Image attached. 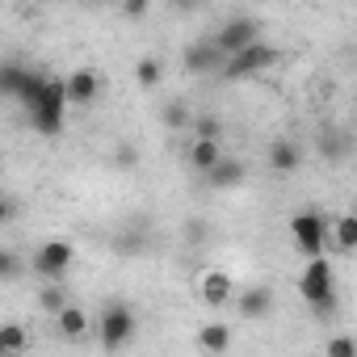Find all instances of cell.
<instances>
[{
  "mask_svg": "<svg viewBox=\"0 0 357 357\" xmlns=\"http://www.w3.org/2000/svg\"><path fill=\"white\" fill-rule=\"evenodd\" d=\"M63 109H68V97H63V76H47L43 93L26 105L30 126H34L38 135H59V130H63Z\"/></svg>",
  "mask_w": 357,
  "mask_h": 357,
  "instance_id": "cell-1",
  "label": "cell"
},
{
  "mask_svg": "<svg viewBox=\"0 0 357 357\" xmlns=\"http://www.w3.org/2000/svg\"><path fill=\"white\" fill-rule=\"evenodd\" d=\"M278 59H282V51H278L273 43H261V38H257V43H248L244 51L227 55L219 72H223L227 80H248V76H261V72H269Z\"/></svg>",
  "mask_w": 357,
  "mask_h": 357,
  "instance_id": "cell-2",
  "label": "cell"
},
{
  "mask_svg": "<svg viewBox=\"0 0 357 357\" xmlns=\"http://www.w3.org/2000/svg\"><path fill=\"white\" fill-rule=\"evenodd\" d=\"M135 307L130 303H105V311L97 315V336H101V349L105 353H118L122 344H130L135 336Z\"/></svg>",
  "mask_w": 357,
  "mask_h": 357,
  "instance_id": "cell-3",
  "label": "cell"
},
{
  "mask_svg": "<svg viewBox=\"0 0 357 357\" xmlns=\"http://www.w3.org/2000/svg\"><path fill=\"white\" fill-rule=\"evenodd\" d=\"M290 240L303 257H319L328 252V219L319 211H298L290 219Z\"/></svg>",
  "mask_w": 357,
  "mask_h": 357,
  "instance_id": "cell-4",
  "label": "cell"
},
{
  "mask_svg": "<svg viewBox=\"0 0 357 357\" xmlns=\"http://www.w3.org/2000/svg\"><path fill=\"white\" fill-rule=\"evenodd\" d=\"M72 261H76V248L68 240H43L34 248V257H30V269L38 278H47V282H63V273L72 269Z\"/></svg>",
  "mask_w": 357,
  "mask_h": 357,
  "instance_id": "cell-5",
  "label": "cell"
},
{
  "mask_svg": "<svg viewBox=\"0 0 357 357\" xmlns=\"http://www.w3.org/2000/svg\"><path fill=\"white\" fill-rule=\"evenodd\" d=\"M336 290V273H332V261L319 252V257H307V269L298 273V294H303V303H315V298H324V294H332Z\"/></svg>",
  "mask_w": 357,
  "mask_h": 357,
  "instance_id": "cell-6",
  "label": "cell"
},
{
  "mask_svg": "<svg viewBox=\"0 0 357 357\" xmlns=\"http://www.w3.org/2000/svg\"><path fill=\"white\" fill-rule=\"evenodd\" d=\"M261 38V22L257 17H231V22H223V30L211 38L219 51H223V59L227 55H236V51H244L248 43H257Z\"/></svg>",
  "mask_w": 357,
  "mask_h": 357,
  "instance_id": "cell-7",
  "label": "cell"
},
{
  "mask_svg": "<svg viewBox=\"0 0 357 357\" xmlns=\"http://www.w3.org/2000/svg\"><path fill=\"white\" fill-rule=\"evenodd\" d=\"M244 176H248V164H244V160H236V155H219V160L202 172V181H206L211 190H240V185H244Z\"/></svg>",
  "mask_w": 357,
  "mask_h": 357,
  "instance_id": "cell-8",
  "label": "cell"
},
{
  "mask_svg": "<svg viewBox=\"0 0 357 357\" xmlns=\"http://www.w3.org/2000/svg\"><path fill=\"white\" fill-rule=\"evenodd\" d=\"M63 97L68 105H93L101 97V76L93 68H76L72 76H63Z\"/></svg>",
  "mask_w": 357,
  "mask_h": 357,
  "instance_id": "cell-9",
  "label": "cell"
},
{
  "mask_svg": "<svg viewBox=\"0 0 357 357\" xmlns=\"http://www.w3.org/2000/svg\"><path fill=\"white\" fill-rule=\"evenodd\" d=\"M181 63H185L190 76H211V72L223 68V51H219L211 38H206V43H190L185 55H181Z\"/></svg>",
  "mask_w": 357,
  "mask_h": 357,
  "instance_id": "cell-10",
  "label": "cell"
},
{
  "mask_svg": "<svg viewBox=\"0 0 357 357\" xmlns=\"http://www.w3.org/2000/svg\"><path fill=\"white\" fill-rule=\"evenodd\" d=\"M198 286H202V303H206V307H227L231 294H236V282H231L227 269H206Z\"/></svg>",
  "mask_w": 357,
  "mask_h": 357,
  "instance_id": "cell-11",
  "label": "cell"
},
{
  "mask_svg": "<svg viewBox=\"0 0 357 357\" xmlns=\"http://www.w3.org/2000/svg\"><path fill=\"white\" fill-rule=\"evenodd\" d=\"M236 298V311L244 315V319H265L269 311H273V290L269 286H248V290H240V294H231Z\"/></svg>",
  "mask_w": 357,
  "mask_h": 357,
  "instance_id": "cell-12",
  "label": "cell"
},
{
  "mask_svg": "<svg viewBox=\"0 0 357 357\" xmlns=\"http://www.w3.org/2000/svg\"><path fill=\"white\" fill-rule=\"evenodd\" d=\"M55 328L63 332V340H84L93 324H89V315H84L76 303H63V307L55 311Z\"/></svg>",
  "mask_w": 357,
  "mask_h": 357,
  "instance_id": "cell-13",
  "label": "cell"
},
{
  "mask_svg": "<svg viewBox=\"0 0 357 357\" xmlns=\"http://www.w3.org/2000/svg\"><path fill=\"white\" fill-rule=\"evenodd\" d=\"M303 164V147L294 139H273L269 143V168L273 172H298Z\"/></svg>",
  "mask_w": 357,
  "mask_h": 357,
  "instance_id": "cell-14",
  "label": "cell"
},
{
  "mask_svg": "<svg viewBox=\"0 0 357 357\" xmlns=\"http://www.w3.org/2000/svg\"><path fill=\"white\" fill-rule=\"evenodd\" d=\"M328 231H332V248L336 252H353L357 248V215H336V219H328Z\"/></svg>",
  "mask_w": 357,
  "mask_h": 357,
  "instance_id": "cell-15",
  "label": "cell"
},
{
  "mask_svg": "<svg viewBox=\"0 0 357 357\" xmlns=\"http://www.w3.org/2000/svg\"><path fill=\"white\" fill-rule=\"evenodd\" d=\"M194 344H198L202 353H227V349H231V328H227V324H202V328L194 332Z\"/></svg>",
  "mask_w": 357,
  "mask_h": 357,
  "instance_id": "cell-16",
  "label": "cell"
},
{
  "mask_svg": "<svg viewBox=\"0 0 357 357\" xmlns=\"http://www.w3.org/2000/svg\"><path fill=\"white\" fill-rule=\"evenodd\" d=\"M185 155H190V168L202 176V172H206V168H211V164L223 155V139H194Z\"/></svg>",
  "mask_w": 357,
  "mask_h": 357,
  "instance_id": "cell-17",
  "label": "cell"
},
{
  "mask_svg": "<svg viewBox=\"0 0 357 357\" xmlns=\"http://www.w3.org/2000/svg\"><path fill=\"white\" fill-rule=\"evenodd\" d=\"M315 147H319V155H324V160H332V164H340V160L349 155V139H344L340 130H332V126H324V130H319Z\"/></svg>",
  "mask_w": 357,
  "mask_h": 357,
  "instance_id": "cell-18",
  "label": "cell"
},
{
  "mask_svg": "<svg viewBox=\"0 0 357 357\" xmlns=\"http://www.w3.org/2000/svg\"><path fill=\"white\" fill-rule=\"evenodd\" d=\"M160 80H164V63H160V55H143V59L135 63V84L151 93Z\"/></svg>",
  "mask_w": 357,
  "mask_h": 357,
  "instance_id": "cell-19",
  "label": "cell"
},
{
  "mask_svg": "<svg viewBox=\"0 0 357 357\" xmlns=\"http://www.w3.org/2000/svg\"><path fill=\"white\" fill-rule=\"evenodd\" d=\"M114 248H118L122 257H130V261H135V257H143V252L151 248V240H147V231H122V236L114 240Z\"/></svg>",
  "mask_w": 357,
  "mask_h": 357,
  "instance_id": "cell-20",
  "label": "cell"
},
{
  "mask_svg": "<svg viewBox=\"0 0 357 357\" xmlns=\"http://www.w3.org/2000/svg\"><path fill=\"white\" fill-rule=\"evenodd\" d=\"M26 344H30V332L22 324H0V349H5V353H17Z\"/></svg>",
  "mask_w": 357,
  "mask_h": 357,
  "instance_id": "cell-21",
  "label": "cell"
},
{
  "mask_svg": "<svg viewBox=\"0 0 357 357\" xmlns=\"http://www.w3.org/2000/svg\"><path fill=\"white\" fill-rule=\"evenodd\" d=\"M160 118H164V126H168V130H185L194 114H190V105H185V101H168Z\"/></svg>",
  "mask_w": 357,
  "mask_h": 357,
  "instance_id": "cell-22",
  "label": "cell"
},
{
  "mask_svg": "<svg viewBox=\"0 0 357 357\" xmlns=\"http://www.w3.org/2000/svg\"><path fill=\"white\" fill-rule=\"evenodd\" d=\"M63 303H68V290H63L59 282H47V286L38 290V307H43L47 315H55V311H59Z\"/></svg>",
  "mask_w": 357,
  "mask_h": 357,
  "instance_id": "cell-23",
  "label": "cell"
},
{
  "mask_svg": "<svg viewBox=\"0 0 357 357\" xmlns=\"http://www.w3.org/2000/svg\"><path fill=\"white\" fill-rule=\"evenodd\" d=\"M190 126H194V139H223V122L215 114H198L190 118Z\"/></svg>",
  "mask_w": 357,
  "mask_h": 357,
  "instance_id": "cell-24",
  "label": "cell"
},
{
  "mask_svg": "<svg viewBox=\"0 0 357 357\" xmlns=\"http://www.w3.org/2000/svg\"><path fill=\"white\" fill-rule=\"evenodd\" d=\"M307 307H311V315H315L319 324H332V319H336V311H340L336 290H332V294H324V298H315V303H307Z\"/></svg>",
  "mask_w": 357,
  "mask_h": 357,
  "instance_id": "cell-25",
  "label": "cell"
},
{
  "mask_svg": "<svg viewBox=\"0 0 357 357\" xmlns=\"http://www.w3.org/2000/svg\"><path fill=\"white\" fill-rule=\"evenodd\" d=\"M13 278H22V257L0 248V282H13Z\"/></svg>",
  "mask_w": 357,
  "mask_h": 357,
  "instance_id": "cell-26",
  "label": "cell"
},
{
  "mask_svg": "<svg viewBox=\"0 0 357 357\" xmlns=\"http://www.w3.org/2000/svg\"><path fill=\"white\" fill-rule=\"evenodd\" d=\"M118 9H122V22H143L151 0H118Z\"/></svg>",
  "mask_w": 357,
  "mask_h": 357,
  "instance_id": "cell-27",
  "label": "cell"
},
{
  "mask_svg": "<svg viewBox=\"0 0 357 357\" xmlns=\"http://www.w3.org/2000/svg\"><path fill=\"white\" fill-rule=\"evenodd\" d=\"M328 357H353L357 353V344L349 340V336H336V340H328V349H324Z\"/></svg>",
  "mask_w": 357,
  "mask_h": 357,
  "instance_id": "cell-28",
  "label": "cell"
},
{
  "mask_svg": "<svg viewBox=\"0 0 357 357\" xmlns=\"http://www.w3.org/2000/svg\"><path fill=\"white\" fill-rule=\"evenodd\" d=\"M114 164H118V168H135V164H139V151H135L130 143H122V147L114 151Z\"/></svg>",
  "mask_w": 357,
  "mask_h": 357,
  "instance_id": "cell-29",
  "label": "cell"
},
{
  "mask_svg": "<svg viewBox=\"0 0 357 357\" xmlns=\"http://www.w3.org/2000/svg\"><path fill=\"white\" fill-rule=\"evenodd\" d=\"M185 240H190V244H202V240H206V219H190V223H185Z\"/></svg>",
  "mask_w": 357,
  "mask_h": 357,
  "instance_id": "cell-30",
  "label": "cell"
},
{
  "mask_svg": "<svg viewBox=\"0 0 357 357\" xmlns=\"http://www.w3.org/2000/svg\"><path fill=\"white\" fill-rule=\"evenodd\" d=\"M168 5H172L176 13H198V9H202V0H168Z\"/></svg>",
  "mask_w": 357,
  "mask_h": 357,
  "instance_id": "cell-31",
  "label": "cell"
},
{
  "mask_svg": "<svg viewBox=\"0 0 357 357\" xmlns=\"http://www.w3.org/2000/svg\"><path fill=\"white\" fill-rule=\"evenodd\" d=\"M9 219H13V202H9V198H0V227H5Z\"/></svg>",
  "mask_w": 357,
  "mask_h": 357,
  "instance_id": "cell-32",
  "label": "cell"
},
{
  "mask_svg": "<svg viewBox=\"0 0 357 357\" xmlns=\"http://www.w3.org/2000/svg\"><path fill=\"white\" fill-rule=\"evenodd\" d=\"M84 5H114V0H84Z\"/></svg>",
  "mask_w": 357,
  "mask_h": 357,
  "instance_id": "cell-33",
  "label": "cell"
},
{
  "mask_svg": "<svg viewBox=\"0 0 357 357\" xmlns=\"http://www.w3.org/2000/svg\"><path fill=\"white\" fill-rule=\"evenodd\" d=\"M0 101H5V93H0Z\"/></svg>",
  "mask_w": 357,
  "mask_h": 357,
  "instance_id": "cell-34",
  "label": "cell"
},
{
  "mask_svg": "<svg viewBox=\"0 0 357 357\" xmlns=\"http://www.w3.org/2000/svg\"><path fill=\"white\" fill-rule=\"evenodd\" d=\"M0 357H5V349H0Z\"/></svg>",
  "mask_w": 357,
  "mask_h": 357,
  "instance_id": "cell-35",
  "label": "cell"
},
{
  "mask_svg": "<svg viewBox=\"0 0 357 357\" xmlns=\"http://www.w3.org/2000/svg\"><path fill=\"white\" fill-rule=\"evenodd\" d=\"M236 5H244V0H236Z\"/></svg>",
  "mask_w": 357,
  "mask_h": 357,
  "instance_id": "cell-36",
  "label": "cell"
}]
</instances>
